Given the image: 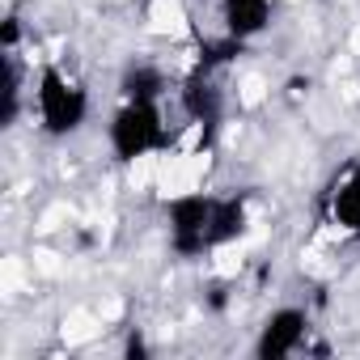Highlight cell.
Instances as JSON below:
<instances>
[{"label": "cell", "mask_w": 360, "mask_h": 360, "mask_svg": "<svg viewBox=\"0 0 360 360\" xmlns=\"http://www.w3.org/2000/svg\"><path fill=\"white\" fill-rule=\"evenodd\" d=\"M106 144H110L115 161H123V165H136V161L165 153L169 123H165L161 98H123V106L106 123Z\"/></svg>", "instance_id": "1"}, {"label": "cell", "mask_w": 360, "mask_h": 360, "mask_svg": "<svg viewBox=\"0 0 360 360\" xmlns=\"http://www.w3.org/2000/svg\"><path fill=\"white\" fill-rule=\"evenodd\" d=\"M34 115H39V127L47 136H56V140L77 136L89 119V94L60 64H43L39 81H34Z\"/></svg>", "instance_id": "2"}, {"label": "cell", "mask_w": 360, "mask_h": 360, "mask_svg": "<svg viewBox=\"0 0 360 360\" xmlns=\"http://www.w3.org/2000/svg\"><path fill=\"white\" fill-rule=\"evenodd\" d=\"M212 204H217V195H208L200 187L174 191L165 200V233H169V250L178 259L212 255Z\"/></svg>", "instance_id": "3"}, {"label": "cell", "mask_w": 360, "mask_h": 360, "mask_svg": "<svg viewBox=\"0 0 360 360\" xmlns=\"http://www.w3.org/2000/svg\"><path fill=\"white\" fill-rule=\"evenodd\" d=\"M305 335H309V314L301 305H280L263 318L259 326V339H255V356L259 360H284V356H297L305 347Z\"/></svg>", "instance_id": "4"}, {"label": "cell", "mask_w": 360, "mask_h": 360, "mask_svg": "<svg viewBox=\"0 0 360 360\" xmlns=\"http://www.w3.org/2000/svg\"><path fill=\"white\" fill-rule=\"evenodd\" d=\"M178 102H183V115L200 127V131H212L221 123V89L212 81V68H195L183 89H178Z\"/></svg>", "instance_id": "5"}, {"label": "cell", "mask_w": 360, "mask_h": 360, "mask_svg": "<svg viewBox=\"0 0 360 360\" xmlns=\"http://www.w3.org/2000/svg\"><path fill=\"white\" fill-rule=\"evenodd\" d=\"M221 9V30L238 43H255L271 18H276V0H217Z\"/></svg>", "instance_id": "6"}, {"label": "cell", "mask_w": 360, "mask_h": 360, "mask_svg": "<svg viewBox=\"0 0 360 360\" xmlns=\"http://www.w3.org/2000/svg\"><path fill=\"white\" fill-rule=\"evenodd\" d=\"M250 195L246 191H229V195H217L212 204V250H225L233 242H242L250 233Z\"/></svg>", "instance_id": "7"}, {"label": "cell", "mask_w": 360, "mask_h": 360, "mask_svg": "<svg viewBox=\"0 0 360 360\" xmlns=\"http://www.w3.org/2000/svg\"><path fill=\"white\" fill-rule=\"evenodd\" d=\"M330 221L343 233L360 238V169H352L347 178H339V187L330 191Z\"/></svg>", "instance_id": "8"}, {"label": "cell", "mask_w": 360, "mask_h": 360, "mask_svg": "<svg viewBox=\"0 0 360 360\" xmlns=\"http://www.w3.org/2000/svg\"><path fill=\"white\" fill-rule=\"evenodd\" d=\"M123 98H161L165 94V72L153 68V64H131L119 81Z\"/></svg>", "instance_id": "9"}]
</instances>
